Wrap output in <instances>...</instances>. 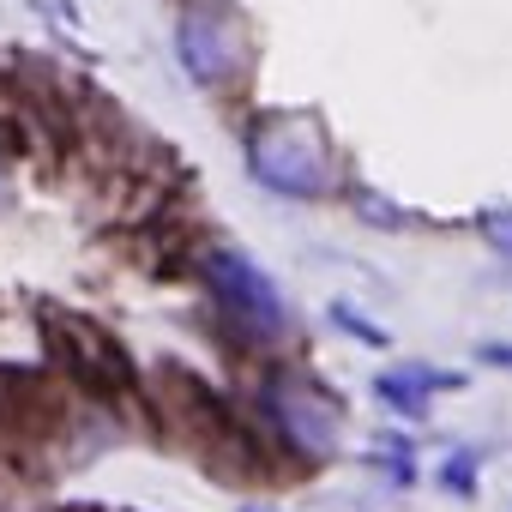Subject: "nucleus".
<instances>
[{"label": "nucleus", "instance_id": "1", "mask_svg": "<svg viewBox=\"0 0 512 512\" xmlns=\"http://www.w3.org/2000/svg\"><path fill=\"white\" fill-rule=\"evenodd\" d=\"M247 169L260 187L272 193H290V199H320L332 187V151L320 139L314 121H296V115H272L253 127L247 139Z\"/></svg>", "mask_w": 512, "mask_h": 512}, {"label": "nucleus", "instance_id": "2", "mask_svg": "<svg viewBox=\"0 0 512 512\" xmlns=\"http://www.w3.org/2000/svg\"><path fill=\"white\" fill-rule=\"evenodd\" d=\"M205 284L217 296V314L247 338V344H278L290 332V308L278 296V284L235 247H211L205 253Z\"/></svg>", "mask_w": 512, "mask_h": 512}, {"label": "nucleus", "instance_id": "3", "mask_svg": "<svg viewBox=\"0 0 512 512\" xmlns=\"http://www.w3.org/2000/svg\"><path fill=\"white\" fill-rule=\"evenodd\" d=\"M175 49H181V67H187L199 85H235V79L247 73V55H253L247 25H241L229 7H217V0H193V7L181 13Z\"/></svg>", "mask_w": 512, "mask_h": 512}, {"label": "nucleus", "instance_id": "4", "mask_svg": "<svg viewBox=\"0 0 512 512\" xmlns=\"http://www.w3.org/2000/svg\"><path fill=\"white\" fill-rule=\"evenodd\" d=\"M260 398H266V416H272L278 440H284L296 458L320 464V458L338 452V404H332L314 380H302V374H272Z\"/></svg>", "mask_w": 512, "mask_h": 512}, {"label": "nucleus", "instance_id": "5", "mask_svg": "<svg viewBox=\"0 0 512 512\" xmlns=\"http://www.w3.org/2000/svg\"><path fill=\"white\" fill-rule=\"evenodd\" d=\"M49 344H55L61 368L79 374L91 392H103V398H127L133 392V368H127L121 344L97 320H85V314H49Z\"/></svg>", "mask_w": 512, "mask_h": 512}, {"label": "nucleus", "instance_id": "6", "mask_svg": "<svg viewBox=\"0 0 512 512\" xmlns=\"http://www.w3.org/2000/svg\"><path fill=\"white\" fill-rule=\"evenodd\" d=\"M440 386H458V380H452V374H422V368H416V374H386V380H380V398H392L404 416H422L428 392H440Z\"/></svg>", "mask_w": 512, "mask_h": 512}, {"label": "nucleus", "instance_id": "7", "mask_svg": "<svg viewBox=\"0 0 512 512\" xmlns=\"http://www.w3.org/2000/svg\"><path fill=\"white\" fill-rule=\"evenodd\" d=\"M446 488H452V494H470V488H476V470H470V458H452V464H446Z\"/></svg>", "mask_w": 512, "mask_h": 512}, {"label": "nucleus", "instance_id": "8", "mask_svg": "<svg viewBox=\"0 0 512 512\" xmlns=\"http://www.w3.org/2000/svg\"><path fill=\"white\" fill-rule=\"evenodd\" d=\"M488 241H494L500 253H512V211H500V217H488Z\"/></svg>", "mask_w": 512, "mask_h": 512}]
</instances>
